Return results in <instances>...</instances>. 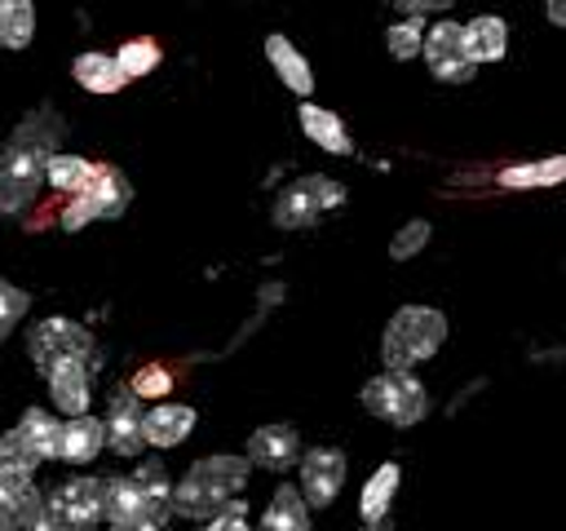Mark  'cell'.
Instances as JSON below:
<instances>
[{"label":"cell","mask_w":566,"mask_h":531,"mask_svg":"<svg viewBox=\"0 0 566 531\" xmlns=\"http://www.w3.org/2000/svg\"><path fill=\"white\" fill-rule=\"evenodd\" d=\"M88 177H93V159H84V155L53 150V155L44 159V186H53V190H62V195H80V190L88 186Z\"/></svg>","instance_id":"cell-25"},{"label":"cell","mask_w":566,"mask_h":531,"mask_svg":"<svg viewBox=\"0 0 566 531\" xmlns=\"http://www.w3.org/2000/svg\"><path fill=\"white\" fill-rule=\"evenodd\" d=\"M265 62H270V71L279 75V84H283L287 93H296L301 102L314 93V66H310V58H305L283 31H270V35H265Z\"/></svg>","instance_id":"cell-15"},{"label":"cell","mask_w":566,"mask_h":531,"mask_svg":"<svg viewBox=\"0 0 566 531\" xmlns=\"http://www.w3.org/2000/svg\"><path fill=\"white\" fill-rule=\"evenodd\" d=\"M172 513H142L133 522H106V531H168Z\"/></svg>","instance_id":"cell-37"},{"label":"cell","mask_w":566,"mask_h":531,"mask_svg":"<svg viewBox=\"0 0 566 531\" xmlns=\"http://www.w3.org/2000/svg\"><path fill=\"white\" fill-rule=\"evenodd\" d=\"M358 403H363L376 420H385V425H394V429L420 425V420L429 416V407H433V403H429V389H424V381H420L416 372H389V367H380L376 376L363 381Z\"/></svg>","instance_id":"cell-4"},{"label":"cell","mask_w":566,"mask_h":531,"mask_svg":"<svg viewBox=\"0 0 566 531\" xmlns=\"http://www.w3.org/2000/svg\"><path fill=\"white\" fill-rule=\"evenodd\" d=\"M146 496L155 500H172V478H168V465L164 460H137V469L128 473Z\"/></svg>","instance_id":"cell-34"},{"label":"cell","mask_w":566,"mask_h":531,"mask_svg":"<svg viewBox=\"0 0 566 531\" xmlns=\"http://www.w3.org/2000/svg\"><path fill=\"white\" fill-rule=\"evenodd\" d=\"M296 124H301L305 142H314L318 150H327V155H354V137H349V128H345V119L336 111H327V106H318V102L305 97L296 106Z\"/></svg>","instance_id":"cell-16"},{"label":"cell","mask_w":566,"mask_h":531,"mask_svg":"<svg viewBox=\"0 0 566 531\" xmlns=\"http://www.w3.org/2000/svg\"><path fill=\"white\" fill-rule=\"evenodd\" d=\"M248 478H252L248 456H234V451L199 456V460L172 482V518L208 522V518L221 513L234 496H243Z\"/></svg>","instance_id":"cell-2"},{"label":"cell","mask_w":566,"mask_h":531,"mask_svg":"<svg viewBox=\"0 0 566 531\" xmlns=\"http://www.w3.org/2000/svg\"><path fill=\"white\" fill-rule=\"evenodd\" d=\"M349 199V190L327 177V173H305L296 181H287L279 195H274V208H270V221L279 230H310L318 226L327 212H336L340 204Z\"/></svg>","instance_id":"cell-5"},{"label":"cell","mask_w":566,"mask_h":531,"mask_svg":"<svg viewBox=\"0 0 566 531\" xmlns=\"http://www.w3.org/2000/svg\"><path fill=\"white\" fill-rule=\"evenodd\" d=\"M447 314L438 305H398L380 332V363L389 372H416L447 345Z\"/></svg>","instance_id":"cell-3"},{"label":"cell","mask_w":566,"mask_h":531,"mask_svg":"<svg viewBox=\"0 0 566 531\" xmlns=\"http://www.w3.org/2000/svg\"><path fill=\"white\" fill-rule=\"evenodd\" d=\"M35 469H40V456H35L31 442L18 434V425L4 429V434H0V482H27Z\"/></svg>","instance_id":"cell-27"},{"label":"cell","mask_w":566,"mask_h":531,"mask_svg":"<svg viewBox=\"0 0 566 531\" xmlns=\"http://www.w3.org/2000/svg\"><path fill=\"white\" fill-rule=\"evenodd\" d=\"M142 513H172V500L146 496L128 473L106 478V522H133Z\"/></svg>","instance_id":"cell-20"},{"label":"cell","mask_w":566,"mask_h":531,"mask_svg":"<svg viewBox=\"0 0 566 531\" xmlns=\"http://www.w3.org/2000/svg\"><path fill=\"white\" fill-rule=\"evenodd\" d=\"M429 239H433V226H429L424 217L402 221V226L394 230V239H389V261H411V257H420V252L429 248Z\"/></svg>","instance_id":"cell-31"},{"label":"cell","mask_w":566,"mask_h":531,"mask_svg":"<svg viewBox=\"0 0 566 531\" xmlns=\"http://www.w3.org/2000/svg\"><path fill=\"white\" fill-rule=\"evenodd\" d=\"M35 40V4L31 0H0V44L27 49Z\"/></svg>","instance_id":"cell-28"},{"label":"cell","mask_w":566,"mask_h":531,"mask_svg":"<svg viewBox=\"0 0 566 531\" xmlns=\"http://www.w3.org/2000/svg\"><path fill=\"white\" fill-rule=\"evenodd\" d=\"M27 310H31V292H22L9 279H0V341H9V332L27 319Z\"/></svg>","instance_id":"cell-33"},{"label":"cell","mask_w":566,"mask_h":531,"mask_svg":"<svg viewBox=\"0 0 566 531\" xmlns=\"http://www.w3.org/2000/svg\"><path fill=\"white\" fill-rule=\"evenodd\" d=\"M18 434L31 442V451L40 456V465H44V460H57L62 420H57L53 412H44V407H27V412H22V420H18Z\"/></svg>","instance_id":"cell-26"},{"label":"cell","mask_w":566,"mask_h":531,"mask_svg":"<svg viewBox=\"0 0 566 531\" xmlns=\"http://www.w3.org/2000/svg\"><path fill=\"white\" fill-rule=\"evenodd\" d=\"M93 345H97L93 332H88L84 323L66 319V314L35 319L31 332H27V354H31V363H35L40 376H44L53 363H66V358H84V363H88Z\"/></svg>","instance_id":"cell-8"},{"label":"cell","mask_w":566,"mask_h":531,"mask_svg":"<svg viewBox=\"0 0 566 531\" xmlns=\"http://www.w3.org/2000/svg\"><path fill=\"white\" fill-rule=\"evenodd\" d=\"M420 58L438 84H469L478 75V66L464 49V22H455V18H438L433 27H424Z\"/></svg>","instance_id":"cell-9"},{"label":"cell","mask_w":566,"mask_h":531,"mask_svg":"<svg viewBox=\"0 0 566 531\" xmlns=\"http://www.w3.org/2000/svg\"><path fill=\"white\" fill-rule=\"evenodd\" d=\"M195 425H199V412H195L190 403L164 398V403H150V407H146V416H142V438H146V447L168 451V447L186 442V438L195 434Z\"/></svg>","instance_id":"cell-13"},{"label":"cell","mask_w":566,"mask_h":531,"mask_svg":"<svg viewBox=\"0 0 566 531\" xmlns=\"http://www.w3.org/2000/svg\"><path fill=\"white\" fill-rule=\"evenodd\" d=\"M398 487H402V465L398 460H385L367 473L363 491H358V522H385L394 513V500H398Z\"/></svg>","instance_id":"cell-19"},{"label":"cell","mask_w":566,"mask_h":531,"mask_svg":"<svg viewBox=\"0 0 566 531\" xmlns=\"http://www.w3.org/2000/svg\"><path fill=\"white\" fill-rule=\"evenodd\" d=\"M44 509V491L27 482H0V531H22Z\"/></svg>","instance_id":"cell-24"},{"label":"cell","mask_w":566,"mask_h":531,"mask_svg":"<svg viewBox=\"0 0 566 531\" xmlns=\"http://www.w3.org/2000/svg\"><path fill=\"white\" fill-rule=\"evenodd\" d=\"M455 0H394V9L402 18H433V13H447Z\"/></svg>","instance_id":"cell-36"},{"label":"cell","mask_w":566,"mask_h":531,"mask_svg":"<svg viewBox=\"0 0 566 531\" xmlns=\"http://www.w3.org/2000/svg\"><path fill=\"white\" fill-rule=\"evenodd\" d=\"M358 531H394V518H385V522H363Z\"/></svg>","instance_id":"cell-40"},{"label":"cell","mask_w":566,"mask_h":531,"mask_svg":"<svg viewBox=\"0 0 566 531\" xmlns=\"http://www.w3.org/2000/svg\"><path fill=\"white\" fill-rule=\"evenodd\" d=\"M66 137V124L53 106H35L27 111L9 142L0 146V212L4 217H22L40 186H44V159L57 150V142Z\"/></svg>","instance_id":"cell-1"},{"label":"cell","mask_w":566,"mask_h":531,"mask_svg":"<svg viewBox=\"0 0 566 531\" xmlns=\"http://www.w3.org/2000/svg\"><path fill=\"white\" fill-rule=\"evenodd\" d=\"M566 181V150L562 155H544V159H522V164H504L495 173L500 190H548Z\"/></svg>","instance_id":"cell-21"},{"label":"cell","mask_w":566,"mask_h":531,"mask_svg":"<svg viewBox=\"0 0 566 531\" xmlns=\"http://www.w3.org/2000/svg\"><path fill=\"white\" fill-rule=\"evenodd\" d=\"M424 18H398V22H389V31H385V49H389V58L394 62H411V58H420V44H424Z\"/></svg>","instance_id":"cell-30"},{"label":"cell","mask_w":566,"mask_h":531,"mask_svg":"<svg viewBox=\"0 0 566 531\" xmlns=\"http://www.w3.org/2000/svg\"><path fill=\"white\" fill-rule=\"evenodd\" d=\"M133 204V181L115 168V164H93V177L80 195H71V204L62 208L57 226L62 230H84L93 221H115L124 217Z\"/></svg>","instance_id":"cell-6"},{"label":"cell","mask_w":566,"mask_h":531,"mask_svg":"<svg viewBox=\"0 0 566 531\" xmlns=\"http://www.w3.org/2000/svg\"><path fill=\"white\" fill-rule=\"evenodd\" d=\"M49 381V398L62 416H84L88 403H93V381H88V363L84 358H66V363H53L44 372Z\"/></svg>","instance_id":"cell-14"},{"label":"cell","mask_w":566,"mask_h":531,"mask_svg":"<svg viewBox=\"0 0 566 531\" xmlns=\"http://www.w3.org/2000/svg\"><path fill=\"white\" fill-rule=\"evenodd\" d=\"M115 62H119V71H124L128 80H142V75H150V71L164 62V49H159L150 35H137V40H124V44L115 49Z\"/></svg>","instance_id":"cell-29"},{"label":"cell","mask_w":566,"mask_h":531,"mask_svg":"<svg viewBox=\"0 0 566 531\" xmlns=\"http://www.w3.org/2000/svg\"><path fill=\"white\" fill-rule=\"evenodd\" d=\"M128 389H133L142 403H164L168 389H172V372H168L164 363H146V367H137V376L128 381Z\"/></svg>","instance_id":"cell-32"},{"label":"cell","mask_w":566,"mask_h":531,"mask_svg":"<svg viewBox=\"0 0 566 531\" xmlns=\"http://www.w3.org/2000/svg\"><path fill=\"white\" fill-rule=\"evenodd\" d=\"M544 18H548L557 31H566V0H544Z\"/></svg>","instance_id":"cell-38"},{"label":"cell","mask_w":566,"mask_h":531,"mask_svg":"<svg viewBox=\"0 0 566 531\" xmlns=\"http://www.w3.org/2000/svg\"><path fill=\"white\" fill-rule=\"evenodd\" d=\"M301 451H305V447H301V434H296V425H287V420H270V425L252 429V434H248V447H243L248 465H252V469H270V473L296 469Z\"/></svg>","instance_id":"cell-12"},{"label":"cell","mask_w":566,"mask_h":531,"mask_svg":"<svg viewBox=\"0 0 566 531\" xmlns=\"http://www.w3.org/2000/svg\"><path fill=\"white\" fill-rule=\"evenodd\" d=\"M44 513L57 522V531H97L106 522V478L93 473L66 478L44 496Z\"/></svg>","instance_id":"cell-7"},{"label":"cell","mask_w":566,"mask_h":531,"mask_svg":"<svg viewBox=\"0 0 566 531\" xmlns=\"http://www.w3.org/2000/svg\"><path fill=\"white\" fill-rule=\"evenodd\" d=\"M71 75H75L80 88H88V93H97V97H111V93H119V88L128 84V75L119 71L115 53H102V49H84V53H75Z\"/></svg>","instance_id":"cell-23"},{"label":"cell","mask_w":566,"mask_h":531,"mask_svg":"<svg viewBox=\"0 0 566 531\" xmlns=\"http://www.w3.org/2000/svg\"><path fill=\"white\" fill-rule=\"evenodd\" d=\"M252 531H314V509L305 504L296 482H279Z\"/></svg>","instance_id":"cell-17"},{"label":"cell","mask_w":566,"mask_h":531,"mask_svg":"<svg viewBox=\"0 0 566 531\" xmlns=\"http://www.w3.org/2000/svg\"><path fill=\"white\" fill-rule=\"evenodd\" d=\"M203 531H252V518H248V500L243 496H234L221 513H212L208 522H203Z\"/></svg>","instance_id":"cell-35"},{"label":"cell","mask_w":566,"mask_h":531,"mask_svg":"<svg viewBox=\"0 0 566 531\" xmlns=\"http://www.w3.org/2000/svg\"><path fill=\"white\" fill-rule=\"evenodd\" d=\"M22 531H57V522H53V518H49V513L40 509V513H35V518H31V522H27Z\"/></svg>","instance_id":"cell-39"},{"label":"cell","mask_w":566,"mask_h":531,"mask_svg":"<svg viewBox=\"0 0 566 531\" xmlns=\"http://www.w3.org/2000/svg\"><path fill=\"white\" fill-rule=\"evenodd\" d=\"M464 49L473 58V66H491L504 62L509 53V22L500 13H478L464 22Z\"/></svg>","instance_id":"cell-22"},{"label":"cell","mask_w":566,"mask_h":531,"mask_svg":"<svg viewBox=\"0 0 566 531\" xmlns=\"http://www.w3.org/2000/svg\"><path fill=\"white\" fill-rule=\"evenodd\" d=\"M349 478V456L340 447H305L296 460V491L305 496L310 509H332L336 496L345 491Z\"/></svg>","instance_id":"cell-10"},{"label":"cell","mask_w":566,"mask_h":531,"mask_svg":"<svg viewBox=\"0 0 566 531\" xmlns=\"http://www.w3.org/2000/svg\"><path fill=\"white\" fill-rule=\"evenodd\" d=\"M106 447V425L84 412V416H66L62 420V438H57V460L66 465H93Z\"/></svg>","instance_id":"cell-18"},{"label":"cell","mask_w":566,"mask_h":531,"mask_svg":"<svg viewBox=\"0 0 566 531\" xmlns=\"http://www.w3.org/2000/svg\"><path fill=\"white\" fill-rule=\"evenodd\" d=\"M142 416H146V403H142L128 385H115L111 407H106V416H102V425H106V447H111L115 456L133 460V456H142V451H146Z\"/></svg>","instance_id":"cell-11"}]
</instances>
